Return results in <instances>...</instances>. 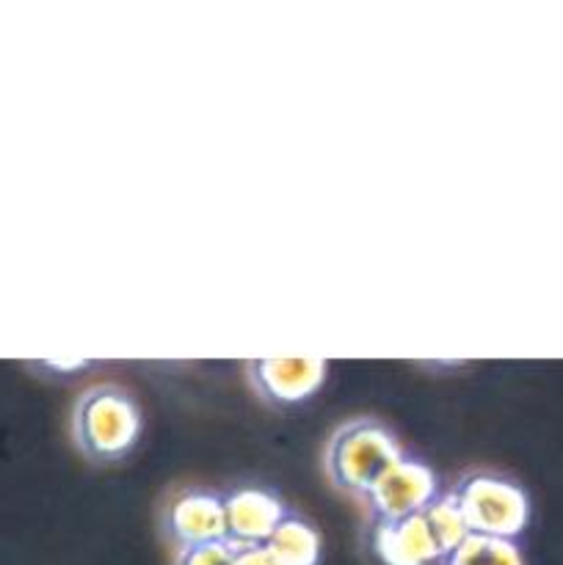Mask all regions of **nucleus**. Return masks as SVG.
Instances as JSON below:
<instances>
[{
	"label": "nucleus",
	"mask_w": 563,
	"mask_h": 565,
	"mask_svg": "<svg viewBox=\"0 0 563 565\" xmlns=\"http://www.w3.org/2000/svg\"><path fill=\"white\" fill-rule=\"evenodd\" d=\"M235 555L237 550L230 541H215V544L180 550L174 557V565H235Z\"/></svg>",
	"instance_id": "obj_12"
},
{
	"label": "nucleus",
	"mask_w": 563,
	"mask_h": 565,
	"mask_svg": "<svg viewBox=\"0 0 563 565\" xmlns=\"http://www.w3.org/2000/svg\"><path fill=\"white\" fill-rule=\"evenodd\" d=\"M94 362H88V359H77V362H39V364H31V367H39V370H53V373H77V370H86L92 367Z\"/></svg>",
	"instance_id": "obj_14"
},
{
	"label": "nucleus",
	"mask_w": 563,
	"mask_h": 565,
	"mask_svg": "<svg viewBox=\"0 0 563 565\" xmlns=\"http://www.w3.org/2000/svg\"><path fill=\"white\" fill-rule=\"evenodd\" d=\"M368 546L381 565H439L442 552L423 513L395 522H370Z\"/></svg>",
	"instance_id": "obj_8"
},
{
	"label": "nucleus",
	"mask_w": 563,
	"mask_h": 565,
	"mask_svg": "<svg viewBox=\"0 0 563 565\" xmlns=\"http://www.w3.org/2000/svg\"><path fill=\"white\" fill-rule=\"evenodd\" d=\"M439 494V478L434 469L403 452L359 502L368 511L370 522H395L423 513Z\"/></svg>",
	"instance_id": "obj_4"
},
{
	"label": "nucleus",
	"mask_w": 563,
	"mask_h": 565,
	"mask_svg": "<svg viewBox=\"0 0 563 565\" xmlns=\"http://www.w3.org/2000/svg\"><path fill=\"white\" fill-rule=\"evenodd\" d=\"M472 535L517 541L530 524V497L502 472L469 469L450 489Z\"/></svg>",
	"instance_id": "obj_3"
},
{
	"label": "nucleus",
	"mask_w": 563,
	"mask_h": 565,
	"mask_svg": "<svg viewBox=\"0 0 563 565\" xmlns=\"http://www.w3.org/2000/svg\"><path fill=\"white\" fill-rule=\"evenodd\" d=\"M439 565H524V557L517 541L469 533L456 550L442 557Z\"/></svg>",
	"instance_id": "obj_10"
},
{
	"label": "nucleus",
	"mask_w": 563,
	"mask_h": 565,
	"mask_svg": "<svg viewBox=\"0 0 563 565\" xmlns=\"http://www.w3.org/2000/svg\"><path fill=\"white\" fill-rule=\"evenodd\" d=\"M221 497H224L226 541L235 550L265 546L276 524L290 513L285 500L265 486H232L221 491Z\"/></svg>",
	"instance_id": "obj_7"
},
{
	"label": "nucleus",
	"mask_w": 563,
	"mask_h": 565,
	"mask_svg": "<svg viewBox=\"0 0 563 565\" xmlns=\"http://www.w3.org/2000/svg\"><path fill=\"white\" fill-rule=\"evenodd\" d=\"M329 379L326 359H252L246 381L254 395L270 408H296L312 401Z\"/></svg>",
	"instance_id": "obj_6"
},
{
	"label": "nucleus",
	"mask_w": 563,
	"mask_h": 565,
	"mask_svg": "<svg viewBox=\"0 0 563 565\" xmlns=\"http://www.w3.org/2000/svg\"><path fill=\"white\" fill-rule=\"evenodd\" d=\"M235 565H276V561L265 546H246V550H237Z\"/></svg>",
	"instance_id": "obj_13"
},
{
	"label": "nucleus",
	"mask_w": 563,
	"mask_h": 565,
	"mask_svg": "<svg viewBox=\"0 0 563 565\" xmlns=\"http://www.w3.org/2000/svg\"><path fill=\"white\" fill-rule=\"evenodd\" d=\"M160 533L177 552L226 541L221 491L204 486H185L174 491L160 511Z\"/></svg>",
	"instance_id": "obj_5"
},
{
	"label": "nucleus",
	"mask_w": 563,
	"mask_h": 565,
	"mask_svg": "<svg viewBox=\"0 0 563 565\" xmlns=\"http://www.w3.org/2000/svg\"><path fill=\"white\" fill-rule=\"evenodd\" d=\"M423 519L425 524H428L431 535H434L436 546H439L442 557H445L447 552L456 550V546L469 535L467 519H464L461 508H458L456 497H453L450 491H442V494L425 508Z\"/></svg>",
	"instance_id": "obj_11"
},
{
	"label": "nucleus",
	"mask_w": 563,
	"mask_h": 565,
	"mask_svg": "<svg viewBox=\"0 0 563 565\" xmlns=\"http://www.w3.org/2000/svg\"><path fill=\"white\" fill-rule=\"evenodd\" d=\"M70 419L75 450L97 467L125 461L144 434L141 406L132 392L116 384H94L83 390Z\"/></svg>",
	"instance_id": "obj_1"
},
{
	"label": "nucleus",
	"mask_w": 563,
	"mask_h": 565,
	"mask_svg": "<svg viewBox=\"0 0 563 565\" xmlns=\"http://www.w3.org/2000/svg\"><path fill=\"white\" fill-rule=\"evenodd\" d=\"M265 550L276 565H320L323 539L307 516L290 511L265 541Z\"/></svg>",
	"instance_id": "obj_9"
},
{
	"label": "nucleus",
	"mask_w": 563,
	"mask_h": 565,
	"mask_svg": "<svg viewBox=\"0 0 563 565\" xmlns=\"http://www.w3.org/2000/svg\"><path fill=\"white\" fill-rule=\"evenodd\" d=\"M401 456V441L381 419L357 417L329 436L323 447V472L340 494L359 502Z\"/></svg>",
	"instance_id": "obj_2"
}]
</instances>
